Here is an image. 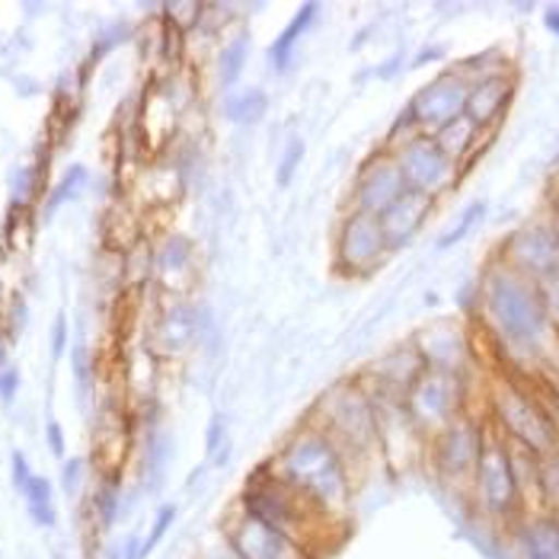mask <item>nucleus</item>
<instances>
[{"label": "nucleus", "mask_w": 559, "mask_h": 559, "mask_svg": "<svg viewBox=\"0 0 559 559\" xmlns=\"http://www.w3.org/2000/svg\"><path fill=\"white\" fill-rule=\"evenodd\" d=\"M396 160V167L403 173L409 192L429 195V199H441L448 195L457 182H461V164L438 144V138L431 134H409L396 144L388 147Z\"/></svg>", "instance_id": "8"}, {"label": "nucleus", "mask_w": 559, "mask_h": 559, "mask_svg": "<svg viewBox=\"0 0 559 559\" xmlns=\"http://www.w3.org/2000/svg\"><path fill=\"white\" fill-rule=\"evenodd\" d=\"M393 257L384 227L374 215L345 209L333 234V265L343 278H371Z\"/></svg>", "instance_id": "10"}, {"label": "nucleus", "mask_w": 559, "mask_h": 559, "mask_svg": "<svg viewBox=\"0 0 559 559\" xmlns=\"http://www.w3.org/2000/svg\"><path fill=\"white\" fill-rule=\"evenodd\" d=\"M64 348H68V320L58 317V320H55V330H51V355L61 358Z\"/></svg>", "instance_id": "37"}, {"label": "nucleus", "mask_w": 559, "mask_h": 559, "mask_svg": "<svg viewBox=\"0 0 559 559\" xmlns=\"http://www.w3.org/2000/svg\"><path fill=\"white\" fill-rule=\"evenodd\" d=\"M317 16H320V3H301L298 13L285 23V29L278 33V39L269 48V61H272V71H275V74H285V71L292 68L295 51H298V45L304 43V36L313 29Z\"/></svg>", "instance_id": "21"}, {"label": "nucleus", "mask_w": 559, "mask_h": 559, "mask_svg": "<svg viewBox=\"0 0 559 559\" xmlns=\"http://www.w3.org/2000/svg\"><path fill=\"white\" fill-rule=\"evenodd\" d=\"M544 23H547V29H550L554 36H559V7H547Z\"/></svg>", "instance_id": "41"}, {"label": "nucleus", "mask_w": 559, "mask_h": 559, "mask_svg": "<svg viewBox=\"0 0 559 559\" xmlns=\"http://www.w3.org/2000/svg\"><path fill=\"white\" fill-rule=\"evenodd\" d=\"M224 112L234 126H257L259 119L269 112V99L259 86H247V90H237L227 96Z\"/></svg>", "instance_id": "24"}, {"label": "nucleus", "mask_w": 559, "mask_h": 559, "mask_svg": "<svg viewBox=\"0 0 559 559\" xmlns=\"http://www.w3.org/2000/svg\"><path fill=\"white\" fill-rule=\"evenodd\" d=\"M154 278L167 288V292H186L195 278V243L186 234H167L157 247H154Z\"/></svg>", "instance_id": "20"}, {"label": "nucleus", "mask_w": 559, "mask_h": 559, "mask_svg": "<svg viewBox=\"0 0 559 559\" xmlns=\"http://www.w3.org/2000/svg\"><path fill=\"white\" fill-rule=\"evenodd\" d=\"M237 509L247 515L259 518L272 527H278L282 534H288L304 554L310 557V537L320 524H333L320 515L313 506H307L301 496L278 476L269 471V464H262L259 471L250 474V479L240 489Z\"/></svg>", "instance_id": "5"}, {"label": "nucleus", "mask_w": 559, "mask_h": 559, "mask_svg": "<svg viewBox=\"0 0 559 559\" xmlns=\"http://www.w3.org/2000/svg\"><path fill=\"white\" fill-rule=\"evenodd\" d=\"M554 217H559V199H557V215H554Z\"/></svg>", "instance_id": "43"}, {"label": "nucleus", "mask_w": 559, "mask_h": 559, "mask_svg": "<svg viewBox=\"0 0 559 559\" xmlns=\"http://www.w3.org/2000/svg\"><path fill=\"white\" fill-rule=\"evenodd\" d=\"M471 84H474V78L461 64L448 68L409 96V103L403 106V116L409 119V126L416 131L438 134V131H444L467 116Z\"/></svg>", "instance_id": "11"}, {"label": "nucleus", "mask_w": 559, "mask_h": 559, "mask_svg": "<svg viewBox=\"0 0 559 559\" xmlns=\"http://www.w3.org/2000/svg\"><path fill=\"white\" fill-rule=\"evenodd\" d=\"M0 371H7V348L0 343Z\"/></svg>", "instance_id": "42"}, {"label": "nucleus", "mask_w": 559, "mask_h": 559, "mask_svg": "<svg viewBox=\"0 0 559 559\" xmlns=\"http://www.w3.org/2000/svg\"><path fill=\"white\" fill-rule=\"evenodd\" d=\"M540 393L550 403V409L557 413L559 419V368H544L540 371Z\"/></svg>", "instance_id": "33"}, {"label": "nucleus", "mask_w": 559, "mask_h": 559, "mask_svg": "<svg viewBox=\"0 0 559 559\" xmlns=\"http://www.w3.org/2000/svg\"><path fill=\"white\" fill-rule=\"evenodd\" d=\"M247 61H250V36H247V33H234V36L227 39V45L217 51V84L227 86V90L240 84V78H243V71H247Z\"/></svg>", "instance_id": "22"}, {"label": "nucleus", "mask_w": 559, "mask_h": 559, "mask_svg": "<svg viewBox=\"0 0 559 559\" xmlns=\"http://www.w3.org/2000/svg\"><path fill=\"white\" fill-rule=\"evenodd\" d=\"M515 93L518 74L512 68H509V71H499V74L474 78L471 96H467V119H471L483 134H489V131L506 119V112H509Z\"/></svg>", "instance_id": "15"}, {"label": "nucleus", "mask_w": 559, "mask_h": 559, "mask_svg": "<svg viewBox=\"0 0 559 559\" xmlns=\"http://www.w3.org/2000/svg\"><path fill=\"white\" fill-rule=\"evenodd\" d=\"M406 413L429 441L435 431L471 413V374H451L429 368L419 384L406 393Z\"/></svg>", "instance_id": "9"}, {"label": "nucleus", "mask_w": 559, "mask_h": 559, "mask_svg": "<svg viewBox=\"0 0 559 559\" xmlns=\"http://www.w3.org/2000/svg\"><path fill=\"white\" fill-rule=\"evenodd\" d=\"M518 559H559V515L537 509L506 527Z\"/></svg>", "instance_id": "18"}, {"label": "nucleus", "mask_w": 559, "mask_h": 559, "mask_svg": "<svg viewBox=\"0 0 559 559\" xmlns=\"http://www.w3.org/2000/svg\"><path fill=\"white\" fill-rule=\"evenodd\" d=\"M304 138H292L288 144H285V154H282V160H278V170H275V182L278 186H288L292 179H295V173L304 164Z\"/></svg>", "instance_id": "30"}, {"label": "nucleus", "mask_w": 559, "mask_h": 559, "mask_svg": "<svg viewBox=\"0 0 559 559\" xmlns=\"http://www.w3.org/2000/svg\"><path fill=\"white\" fill-rule=\"evenodd\" d=\"M205 454L215 461L217 467L227 461L230 454V431H227V419L224 416H215L205 429Z\"/></svg>", "instance_id": "29"}, {"label": "nucleus", "mask_w": 559, "mask_h": 559, "mask_svg": "<svg viewBox=\"0 0 559 559\" xmlns=\"http://www.w3.org/2000/svg\"><path fill=\"white\" fill-rule=\"evenodd\" d=\"M10 467H13V486L20 489V492H26V486H29V479H33V467H29V461H26V454L23 451H13V461H10Z\"/></svg>", "instance_id": "36"}, {"label": "nucleus", "mask_w": 559, "mask_h": 559, "mask_svg": "<svg viewBox=\"0 0 559 559\" xmlns=\"http://www.w3.org/2000/svg\"><path fill=\"white\" fill-rule=\"evenodd\" d=\"M109 559H144V537L141 534H129L119 547L109 550Z\"/></svg>", "instance_id": "35"}, {"label": "nucleus", "mask_w": 559, "mask_h": 559, "mask_svg": "<svg viewBox=\"0 0 559 559\" xmlns=\"http://www.w3.org/2000/svg\"><path fill=\"white\" fill-rule=\"evenodd\" d=\"M496 259L544 288L554 285L559 282V224L554 217L521 224L502 240Z\"/></svg>", "instance_id": "12"}, {"label": "nucleus", "mask_w": 559, "mask_h": 559, "mask_svg": "<svg viewBox=\"0 0 559 559\" xmlns=\"http://www.w3.org/2000/svg\"><path fill=\"white\" fill-rule=\"evenodd\" d=\"M479 317L489 330L499 355H509V365L540 355L557 333V320L547 301L544 285L531 282L506 262L492 259L476 288Z\"/></svg>", "instance_id": "1"}, {"label": "nucleus", "mask_w": 559, "mask_h": 559, "mask_svg": "<svg viewBox=\"0 0 559 559\" xmlns=\"http://www.w3.org/2000/svg\"><path fill=\"white\" fill-rule=\"evenodd\" d=\"M26 509H29V518L39 524V527H55V506H51V499H55V486H51V479L48 476H33L29 479V486H26Z\"/></svg>", "instance_id": "26"}, {"label": "nucleus", "mask_w": 559, "mask_h": 559, "mask_svg": "<svg viewBox=\"0 0 559 559\" xmlns=\"http://www.w3.org/2000/svg\"><path fill=\"white\" fill-rule=\"evenodd\" d=\"M313 426L326 431L345 457L352 461V467H358V461L371 457L381 451L378 444V403L374 393L361 378H345L323 390L307 416Z\"/></svg>", "instance_id": "4"}, {"label": "nucleus", "mask_w": 559, "mask_h": 559, "mask_svg": "<svg viewBox=\"0 0 559 559\" xmlns=\"http://www.w3.org/2000/svg\"><path fill=\"white\" fill-rule=\"evenodd\" d=\"M406 192H409V186L396 167L393 154L388 147H381L358 164V170L352 176V186H348V205L345 209L381 217Z\"/></svg>", "instance_id": "13"}, {"label": "nucleus", "mask_w": 559, "mask_h": 559, "mask_svg": "<svg viewBox=\"0 0 559 559\" xmlns=\"http://www.w3.org/2000/svg\"><path fill=\"white\" fill-rule=\"evenodd\" d=\"M45 438H48L51 454H55V457H64V451H68V444H64V431H61V426H58L55 419L45 426Z\"/></svg>", "instance_id": "38"}, {"label": "nucleus", "mask_w": 559, "mask_h": 559, "mask_svg": "<svg viewBox=\"0 0 559 559\" xmlns=\"http://www.w3.org/2000/svg\"><path fill=\"white\" fill-rule=\"evenodd\" d=\"M431 138H438V144H441V147L461 164V170H464V164L474 157V151L479 147V141H483V131L476 129L474 122L464 116V119H457L454 126H448V129L431 134Z\"/></svg>", "instance_id": "23"}, {"label": "nucleus", "mask_w": 559, "mask_h": 559, "mask_svg": "<svg viewBox=\"0 0 559 559\" xmlns=\"http://www.w3.org/2000/svg\"><path fill=\"white\" fill-rule=\"evenodd\" d=\"M202 326H205V313L202 307H195L192 301H173L154 323V352H160L164 358H176L182 355L186 348H192L195 340L202 336Z\"/></svg>", "instance_id": "16"}, {"label": "nucleus", "mask_w": 559, "mask_h": 559, "mask_svg": "<svg viewBox=\"0 0 559 559\" xmlns=\"http://www.w3.org/2000/svg\"><path fill=\"white\" fill-rule=\"evenodd\" d=\"M489 413L486 423L499 438L509 444L534 451V454H550L559 448V419L544 400L537 384L521 381L518 374H502L489 388Z\"/></svg>", "instance_id": "3"}, {"label": "nucleus", "mask_w": 559, "mask_h": 559, "mask_svg": "<svg viewBox=\"0 0 559 559\" xmlns=\"http://www.w3.org/2000/svg\"><path fill=\"white\" fill-rule=\"evenodd\" d=\"M84 461L74 457V461H64V471H61V483H64V492L68 496H78L81 483H84Z\"/></svg>", "instance_id": "34"}, {"label": "nucleus", "mask_w": 559, "mask_h": 559, "mask_svg": "<svg viewBox=\"0 0 559 559\" xmlns=\"http://www.w3.org/2000/svg\"><path fill=\"white\" fill-rule=\"evenodd\" d=\"M176 515H179V509L176 506H160L157 509V515H154V524H151V531H147V537H144V559H147V554L167 537V531L173 527V521H176Z\"/></svg>", "instance_id": "32"}, {"label": "nucleus", "mask_w": 559, "mask_h": 559, "mask_svg": "<svg viewBox=\"0 0 559 559\" xmlns=\"http://www.w3.org/2000/svg\"><path fill=\"white\" fill-rule=\"evenodd\" d=\"M489 423L479 413H464L457 416L451 426H444L441 431H435L426 441V461H429L431 476L457 492H471L476 467L483 461V451L489 444Z\"/></svg>", "instance_id": "6"}, {"label": "nucleus", "mask_w": 559, "mask_h": 559, "mask_svg": "<svg viewBox=\"0 0 559 559\" xmlns=\"http://www.w3.org/2000/svg\"><path fill=\"white\" fill-rule=\"evenodd\" d=\"M86 182V170L84 167H71V170L64 173V179L55 186V192H51V199H48V212H55V209H61L64 205V199H71L74 192H81Z\"/></svg>", "instance_id": "31"}, {"label": "nucleus", "mask_w": 559, "mask_h": 559, "mask_svg": "<svg viewBox=\"0 0 559 559\" xmlns=\"http://www.w3.org/2000/svg\"><path fill=\"white\" fill-rule=\"evenodd\" d=\"M413 343L423 352L426 365L435 368V371H451V374H467V371H471L474 352H471V345H467L464 330H457V326H451V323L426 326Z\"/></svg>", "instance_id": "17"}, {"label": "nucleus", "mask_w": 559, "mask_h": 559, "mask_svg": "<svg viewBox=\"0 0 559 559\" xmlns=\"http://www.w3.org/2000/svg\"><path fill=\"white\" fill-rule=\"evenodd\" d=\"M540 509L559 515V448L540 457Z\"/></svg>", "instance_id": "27"}, {"label": "nucleus", "mask_w": 559, "mask_h": 559, "mask_svg": "<svg viewBox=\"0 0 559 559\" xmlns=\"http://www.w3.org/2000/svg\"><path fill=\"white\" fill-rule=\"evenodd\" d=\"M431 212H435V199L419 195V192H406L396 205H390L388 212L378 217L381 227H384L390 250L393 253H403L423 234V227L429 224Z\"/></svg>", "instance_id": "19"}, {"label": "nucleus", "mask_w": 559, "mask_h": 559, "mask_svg": "<svg viewBox=\"0 0 559 559\" xmlns=\"http://www.w3.org/2000/svg\"><path fill=\"white\" fill-rule=\"evenodd\" d=\"M122 509V486H119V476L109 474L99 479L96 492H93V518H96V527L99 531H109L119 518Z\"/></svg>", "instance_id": "25"}, {"label": "nucleus", "mask_w": 559, "mask_h": 559, "mask_svg": "<svg viewBox=\"0 0 559 559\" xmlns=\"http://www.w3.org/2000/svg\"><path fill=\"white\" fill-rule=\"evenodd\" d=\"M467 502L476 515L489 524H499L502 531L512 527L518 518L527 515L521 486H518L515 467H512V448L506 438H499L496 431L489 435V444L483 451V461L476 467Z\"/></svg>", "instance_id": "7"}, {"label": "nucleus", "mask_w": 559, "mask_h": 559, "mask_svg": "<svg viewBox=\"0 0 559 559\" xmlns=\"http://www.w3.org/2000/svg\"><path fill=\"white\" fill-rule=\"evenodd\" d=\"M483 215H486V205H483V202L467 205V209H464V215L457 217V221H454V224L438 237V250H451V247H457V243L474 230L476 224L483 221Z\"/></svg>", "instance_id": "28"}, {"label": "nucleus", "mask_w": 559, "mask_h": 559, "mask_svg": "<svg viewBox=\"0 0 559 559\" xmlns=\"http://www.w3.org/2000/svg\"><path fill=\"white\" fill-rule=\"evenodd\" d=\"M265 464L326 521L336 524L340 515L352 509L358 471L352 467L343 448L310 419L288 431V438Z\"/></svg>", "instance_id": "2"}, {"label": "nucleus", "mask_w": 559, "mask_h": 559, "mask_svg": "<svg viewBox=\"0 0 559 559\" xmlns=\"http://www.w3.org/2000/svg\"><path fill=\"white\" fill-rule=\"evenodd\" d=\"M202 559H243V557H240V554H237V550H234L221 534H217V540L209 547V550H205V554H202Z\"/></svg>", "instance_id": "40"}, {"label": "nucleus", "mask_w": 559, "mask_h": 559, "mask_svg": "<svg viewBox=\"0 0 559 559\" xmlns=\"http://www.w3.org/2000/svg\"><path fill=\"white\" fill-rule=\"evenodd\" d=\"M221 537L243 559H310L288 534H282L278 527L247 515L240 509L227 515Z\"/></svg>", "instance_id": "14"}, {"label": "nucleus", "mask_w": 559, "mask_h": 559, "mask_svg": "<svg viewBox=\"0 0 559 559\" xmlns=\"http://www.w3.org/2000/svg\"><path fill=\"white\" fill-rule=\"evenodd\" d=\"M16 390H20V374H16L13 368L0 371V400L10 403V400L16 396Z\"/></svg>", "instance_id": "39"}]
</instances>
